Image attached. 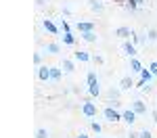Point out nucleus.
<instances>
[{
	"label": "nucleus",
	"mask_w": 157,
	"mask_h": 138,
	"mask_svg": "<svg viewBox=\"0 0 157 138\" xmlns=\"http://www.w3.org/2000/svg\"><path fill=\"white\" fill-rule=\"evenodd\" d=\"M73 61L88 63V61H92V54H88L86 50H75V52H73Z\"/></svg>",
	"instance_id": "6e6552de"
},
{
	"label": "nucleus",
	"mask_w": 157,
	"mask_h": 138,
	"mask_svg": "<svg viewBox=\"0 0 157 138\" xmlns=\"http://www.w3.org/2000/svg\"><path fill=\"white\" fill-rule=\"evenodd\" d=\"M75 138H88V136H86L84 132H80V134H78V136H75Z\"/></svg>",
	"instance_id": "c9c22d12"
},
{
	"label": "nucleus",
	"mask_w": 157,
	"mask_h": 138,
	"mask_svg": "<svg viewBox=\"0 0 157 138\" xmlns=\"http://www.w3.org/2000/svg\"><path fill=\"white\" fill-rule=\"evenodd\" d=\"M121 121H126L128 125H132L136 121V113L132 109H126V111H121Z\"/></svg>",
	"instance_id": "1a4fd4ad"
},
{
	"label": "nucleus",
	"mask_w": 157,
	"mask_h": 138,
	"mask_svg": "<svg viewBox=\"0 0 157 138\" xmlns=\"http://www.w3.org/2000/svg\"><path fill=\"white\" fill-rule=\"evenodd\" d=\"M124 9L130 11V13H134L136 9H138V2H136V0H126V2H124Z\"/></svg>",
	"instance_id": "412c9836"
},
{
	"label": "nucleus",
	"mask_w": 157,
	"mask_h": 138,
	"mask_svg": "<svg viewBox=\"0 0 157 138\" xmlns=\"http://www.w3.org/2000/svg\"><path fill=\"white\" fill-rule=\"evenodd\" d=\"M61 32H65V34H71V27H69V23H67L65 19H61Z\"/></svg>",
	"instance_id": "bb28decb"
},
{
	"label": "nucleus",
	"mask_w": 157,
	"mask_h": 138,
	"mask_svg": "<svg viewBox=\"0 0 157 138\" xmlns=\"http://www.w3.org/2000/svg\"><path fill=\"white\" fill-rule=\"evenodd\" d=\"M61 69H63V73H73V59H63Z\"/></svg>",
	"instance_id": "dca6fc26"
},
{
	"label": "nucleus",
	"mask_w": 157,
	"mask_h": 138,
	"mask_svg": "<svg viewBox=\"0 0 157 138\" xmlns=\"http://www.w3.org/2000/svg\"><path fill=\"white\" fill-rule=\"evenodd\" d=\"M63 44L73 46V44H75V38H73V34H65V36H63Z\"/></svg>",
	"instance_id": "393cba45"
},
{
	"label": "nucleus",
	"mask_w": 157,
	"mask_h": 138,
	"mask_svg": "<svg viewBox=\"0 0 157 138\" xmlns=\"http://www.w3.org/2000/svg\"><path fill=\"white\" fill-rule=\"evenodd\" d=\"M46 52H50V54H57V52H61V46L57 44V42H50V44H46Z\"/></svg>",
	"instance_id": "4be33fe9"
},
{
	"label": "nucleus",
	"mask_w": 157,
	"mask_h": 138,
	"mask_svg": "<svg viewBox=\"0 0 157 138\" xmlns=\"http://www.w3.org/2000/svg\"><path fill=\"white\" fill-rule=\"evenodd\" d=\"M132 42L134 44H138V46H143L149 42V38H147V32H140V34H134L132 36Z\"/></svg>",
	"instance_id": "2eb2a0df"
},
{
	"label": "nucleus",
	"mask_w": 157,
	"mask_h": 138,
	"mask_svg": "<svg viewBox=\"0 0 157 138\" xmlns=\"http://www.w3.org/2000/svg\"><path fill=\"white\" fill-rule=\"evenodd\" d=\"M143 69H145V67H143V63L138 61L136 57H132V59H130V71H132V73H140Z\"/></svg>",
	"instance_id": "ddd939ff"
},
{
	"label": "nucleus",
	"mask_w": 157,
	"mask_h": 138,
	"mask_svg": "<svg viewBox=\"0 0 157 138\" xmlns=\"http://www.w3.org/2000/svg\"><path fill=\"white\" fill-rule=\"evenodd\" d=\"M61 77H63V69L61 67H50V82H61Z\"/></svg>",
	"instance_id": "4468645a"
},
{
	"label": "nucleus",
	"mask_w": 157,
	"mask_h": 138,
	"mask_svg": "<svg viewBox=\"0 0 157 138\" xmlns=\"http://www.w3.org/2000/svg\"><path fill=\"white\" fill-rule=\"evenodd\" d=\"M38 2V6H40V9H42V6H44V4H46V2H50V0H36Z\"/></svg>",
	"instance_id": "72a5a7b5"
},
{
	"label": "nucleus",
	"mask_w": 157,
	"mask_h": 138,
	"mask_svg": "<svg viewBox=\"0 0 157 138\" xmlns=\"http://www.w3.org/2000/svg\"><path fill=\"white\" fill-rule=\"evenodd\" d=\"M124 2H126V0H124Z\"/></svg>",
	"instance_id": "4c0bfd02"
},
{
	"label": "nucleus",
	"mask_w": 157,
	"mask_h": 138,
	"mask_svg": "<svg viewBox=\"0 0 157 138\" xmlns=\"http://www.w3.org/2000/svg\"><path fill=\"white\" fill-rule=\"evenodd\" d=\"M36 138H48V130H46V128H38L36 130Z\"/></svg>",
	"instance_id": "a878e982"
},
{
	"label": "nucleus",
	"mask_w": 157,
	"mask_h": 138,
	"mask_svg": "<svg viewBox=\"0 0 157 138\" xmlns=\"http://www.w3.org/2000/svg\"><path fill=\"white\" fill-rule=\"evenodd\" d=\"M136 32H134L132 27H126V25H121V27H117L115 29V36H120L121 40H128V38H132Z\"/></svg>",
	"instance_id": "423d86ee"
},
{
	"label": "nucleus",
	"mask_w": 157,
	"mask_h": 138,
	"mask_svg": "<svg viewBox=\"0 0 157 138\" xmlns=\"http://www.w3.org/2000/svg\"><path fill=\"white\" fill-rule=\"evenodd\" d=\"M149 69H151V73H153V75H157V61L149 63Z\"/></svg>",
	"instance_id": "2f4dec72"
},
{
	"label": "nucleus",
	"mask_w": 157,
	"mask_h": 138,
	"mask_svg": "<svg viewBox=\"0 0 157 138\" xmlns=\"http://www.w3.org/2000/svg\"><path fill=\"white\" fill-rule=\"evenodd\" d=\"M88 9H90L92 13H103L105 11V4L98 2V0H88Z\"/></svg>",
	"instance_id": "f8f14e48"
},
{
	"label": "nucleus",
	"mask_w": 157,
	"mask_h": 138,
	"mask_svg": "<svg viewBox=\"0 0 157 138\" xmlns=\"http://www.w3.org/2000/svg\"><path fill=\"white\" fill-rule=\"evenodd\" d=\"M153 77H155V75L151 73V69H149V67L140 71V80H143V82H147V84H151V82H153Z\"/></svg>",
	"instance_id": "6ab92c4d"
},
{
	"label": "nucleus",
	"mask_w": 157,
	"mask_h": 138,
	"mask_svg": "<svg viewBox=\"0 0 157 138\" xmlns=\"http://www.w3.org/2000/svg\"><path fill=\"white\" fill-rule=\"evenodd\" d=\"M121 50H124V54H128L130 59L138 54V52H136V46H134L132 42H128V40H124V44H121Z\"/></svg>",
	"instance_id": "0eeeda50"
},
{
	"label": "nucleus",
	"mask_w": 157,
	"mask_h": 138,
	"mask_svg": "<svg viewBox=\"0 0 157 138\" xmlns=\"http://www.w3.org/2000/svg\"><path fill=\"white\" fill-rule=\"evenodd\" d=\"M97 113H98V107H97V103H94V100H90V99L82 100V115H84L86 119L97 117Z\"/></svg>",
	"instance_id": "f257e3e1"
},
{
	"label": "nucleus",
	"mask_w": 157,
	"mask_h": 138,
	"mask_svg": "<svg viewBox=\"0 0 157 138\" xmlns=\"http://www.w3.org/2000/svg\"><path fill=\"white\" fill-rule=\"evenodd\" d=\"M151 115H153V121L157 124V109H153V111H151Z\"/></svg>",
	"instance_id": "f704fd0d"
},
{
	"label": "nucleus",
	"mask_w": 157,
	"mask_h": 138,
	"mask_svg": "<svg viewBox=\"0 0 157 138\" xmlns=\"http://www.w3.org/2000/svg\"><path fill=\"white\" fill-rule=\"evenodd\" d=\"M90 128H92V130H94V132H97V134H101V130H103V128H101V124H98V121H90Z\"/></svg>",
	"instance_id": "cd10ccee"
},
{
	"label": "nucleus",
	"mask_w": 157,
	"mask_h": 138,
	"mask_svg": "<svg viewBox=\"0 0 157 138\" xmlns=\"http://www.w3.org/2000/svg\"><path fill=\"white\" fill-rule=\"evenodd\" d=\"M92 61L97 63V65H103V63H105V59H103L101 54H92Z\"/></svg>",
	"instance_id": "c85d7f7f"
},
{
	"label": "nucleus",
	"mask_w": 157,
	"mask_h": 138,
	"mask_svg": "<svg viewBox=\"0 0 157 138\" xmlns=\"http://www.w3.org/2000/svg\"><path fill=\"white\" fill-rule=\"evenodd\" d=\"M130 109H132L136 115H145V113H147V103H145V100H140V99H136V100H132Z\"/></svg>",
	"instance_id": "39448f33"
},
{
	"label": "nucleus",
	"mask_w": 157,
	"mask_h": 138,
	"mask_svg": "<svg viewBox=\"0 0 157 138\" xmlns=\"http://www.w3.org/2000/svg\"><path fill=\"white\" fill-rule=\"evenodd\" d=\"M42 27H44V29H46L48 34H52V36H57V34L61 32V27H57V25L52 23L50 19H44V21H42Z\"/></svg>",
	"instance_id": "9d476101"
},
{
	"label": "nucleus",
	"mask_w": 157,
	"mask_h": 138,
	"mask_svg": "<svg viewBox=\"0 0 157 138\" xmlns=\"http://www.w3.org/2000/svg\"><path fill=\"white\" fill-rule=\"evenodd\" d=\"M92 82H98L97 71H88V73H86V86H88V84H92Z\"/></svg>",
	"instance_id": "b1692460"
},
{
	"label": "nucleus",
	"mask_w": 157,
	"mask_h": 138,
	"mask_svg": "<svg viewBox=\"0 0 157 138\" xmlns=\"http://www.w3.org/2000/svg\"><path fill=\"white\" fill-rule=\"evenodd\" d=\"M132 86H134V82H132V77L130 75H124L120 80V90L124 92V90H132Z\"/></svg>",
	"instance_id": "9b49d317"
},
{
	"label": "nucleus",
	"mask_w": 157,
	"mask_h": 138,
	"mask_svg": "<svg viewBox=\"0 0 157 138\" xmlns=\"http://www.w3.org/2000/svg\"><path fill=\"white\" fill-rule=\"evenodd\" d=\"M94 27H97V23H94V21H78V23H75V29H78L80 34L94 32Z\"/></svg>",
	"instance_id": "7ed1b4c3"
},
{
	"label": "nucleus",
	"mask_w": 157,
	"mask_h": 138,
	"mask_svg": "<svg viewBox=\"0 0 157 138\" xmlns=\"http://www.w3.org/2000/svg\"><path fill=\"white\" fill-rule=\"evenodd\" d=\"M34 63H36V67H40V65H42V54H40V52H36V54H34Z\"/></svg>",
	"instance_id": "c756f323"
},
{
	"label": "nucleus",
	"mask_w": 157,
	"mask_h": 138,
	"mask_svg": "<svg viewBox=\"0 0 157 138\" xmlns=\"http://www.w3.org/2000/svg\"><path fill=\"white\" fill-rule=\"evenodd\" d=\"M88 94H90L92 99H97L98 94H101V86H98V82H92V84H88Z\"/></svg>",
	"instance_id": "f3484780"
},
{
	"label": "nucleus",
	"mask_w": 157,
	"mask_h": 138,
	"mask_svg": "<svg viewBox=\"0 0 157 138\" xmlns=\"http://www.w3.org/2000/svg\"><path fill=\"white\" fill-rule=\"evenodd\" d=\"M147 38H149V44L157 42V29H155V27H151V29L147 32Z\"/></svg>",
	"instance_id": "5701e85b"
},
{
	"label": "nucleus",
	"mask_w": 157,
	"mask_h": 138,
	"mask_svg": "<svg viewBox=\"0 0 157 138\" xmlns=\"http://www.w3.org/2000/svg\"><path fill=\"white\" fill-rule=\"evenodd\" d=\"M128 138H138V132H132V130H130V132H128Z\"/></svg>",
	"instance_id": "473e14b6"
},
{
	"label": "nucleus",
	"mask_w": 157,
	"mask_h": 138,
	"mask_svg": "<svg viewBox=\"0 0 157 138\" xmlns=\"http://www.w3.org/2000/svg\"><path fill=\"white\" fill-rule=\"evenodd\" d=\"M36 75L40 82H50V67H46V65L36 67Z\"/></svg>",
	"instance_id": "20e7f679"
},
{
	"label": "nucleus",
	"mask_w": 157,
	"mask_h": 138,
	"mask_svg": "<svg viewBox=\"0 0 157 138\" xmlns=\"http://www.w3.org/2000/svg\"><path fill=\"white\" fill-rule=\"evenodd\" d=\"M120 96H121L120 88H109V92H107V99L109 100H120Z\"/></svg>",
	"instance_id": "a211bd4d"
},
{
	"label": "nucleus",
	"mask_w": 157,
	"mask_h": 138,
	"mask_svg": "<svg viewBox=\"0 0 157 138\" xmlns=\"http://www.w3.org/2000/svg\"><path fill=\"white\" fill-rule=\"evenodd\" d=\"M136 2H138V6H143V4H145V0H136Z\"/></svg>",
	"instance_id": "e433bc0d"
},
{
	"label": "nucleus",
	"mask_w": 157,
	"mask_h": 138,
	"mask_svg": "<svg viewBox=\"0 0 157 138\" xmlns=\"http://www.w3.org/2000/svg\"><path fill=\"white\" fill-rule=\"evenodd\" d=\"M138 138H153V134L149 130H143V132H138Z\"/></svg>",
	"instance_id": "7c9ffc66"
},
{
	"label": "nucleus",
	"mask_w": 157,
	"mask_h": 138,
	"mask_svg": "<svg viewBox=\"0 0 157 138\" xmlns=\"http://www.w3.org/2000/svg\"><path fill=\"white\" fill-rule=\"evenodd\" d=\"M103 117H105V121H109V124L121 121V113H120V109H115V107H111V105H107V107L103 109Z\"/></svg>",
	"instance_id": "f03ea898"
},
{
	"label": "nucleus",
	"mask_w": 157,
	"mask_h": 138,
	"mask_svg": "<svg viewBox=\"0 0 157 138\" xmlns=\"http://www.w3.org/2000/svg\"><path fill=\"white\" fill-rule=\"evenodd\" d=\"M82 40H84V42H88V44H94V42H97V34H94V32H86V34H82Z\"/></svg>",
	"instance_id": "aec40b11"
}]
</instances>
